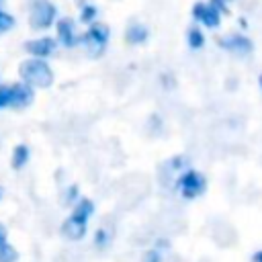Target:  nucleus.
I'll return each mask as SVG.
<instances>
[{
  "label": "nucleus",
  "instance_id": "f257e3e1",
  "mask_svg": "<svg viewBox=\"0 0 262 262\" xmlns=\"http://www.w3.org/2000/svg\"><path fill=\"white\" fill-rule=\"evenodd\" d=\"M18 74H20L23 82H27L33 88H49L53 84V72L41 57L25 59L18 66Z\"/></svg>",
  "mask_w": 262,
  "mask_h": 262
},
{
  "label": "nucleus",
  "instance_id": "f03ea898",
  "mask_svg": "<svg viewBox=\"0 0 262 262\" xmlns=\"http://www.w3.org/2000/svg\"><path fill=\"white\" fill-rule=\"evenodd\" d=\"M227 12L225 0H209V2H196L192 6V18L203 23L209 29H217L221 23V14Z\"/></svg>",
  "mask_w": 262,
  "mask_h": 262
},
{
  "label": "nucleus",
  "instance_id": "7ed1b4c3",
  "mask_svg": "<svg viewBox=\"0 0 262 262\" xmlns=\"http://www.w3.org/2000/svg\"><path fill=\"white\" fill-rule=\"evenodd\" d=\"M108 35H111V31H108L106 25L94 23V25H90L88 31H84V33L80 35V43H82V47L86 49V53H88L90 57H98V55H102V51L106 49Z\"/></svg>",
  "mask_w": 262,
  "mask_h": 262
},
{
  "label": "nucleus",
  "instance_id": "20e7f679",
  "mask_svg": "<svg viewBox=\"0 0 262 262\" xmlns=\"http://www.w3.org/2000/svg\"><path fill=\"white\" fill-rule=\"evenodd\" d=\"M176 188L180 190V194L184 196V199H196V196H201L203 192H205V188H207V180H205V176L201 174V172H196V170H184L180 176H178V180H176Z\"/></svg>",
  "mask_w": 262,
  "mask_h": 262
},
{
  "label": "nucleus",
  "instance_id": "39448f33",
  "mask_svg": "<svg viewBox=\"0 0 262 262\" xmlns=\"http://www.w3.org/2000/svg\"><path fill=\"white\" fill-rule=\"evenodd\" d=\"M55 14H57V8L53 2L49 0H35L31 4V16H29V23L33 29H47L53 20H55Z\"/></svg>",
  "mask_w": 262,
  "mask_h": 262
},
{
  "label": "nucleus",
  "instance_id": "423d86ee",
  "mask_svg": "<svg viewBox=\"0 0 262 262\" xmlns=\"http://www.w3.org/2000/svg\"><path fill=\"white\" fill-rule=\"evenodd\" d=\"M217 45L223 47L225 51L237 53V55H248V53L254 51V43H252L248 37L239 35V33H229V35H225V37H219V39H217Z\"/></svg>",
  "mask_w": 262,
  "mask_h": 262
},
{
  "label": "nucleus",
  "instance_id": "0eeeda50",
  "mask_svg": "<svg viewBox=\"0 0 262 262\" xmlns=\"http://www.w3.org/2000/svg\"><path fill=\"white\" fill-rule=\"evenodd\" d=\"M33 100H35L33 86H29L27 82L10 84V106L8 108H27Z\"/></svg>",
  "mask_w": 262,
  "mask_h": 262
},
{
  "label": "nucleus",
  "instance_id": "6e6552de",
  "mask_svg": "<svg viewBox=\"0 0 262 262\" xmlns=\"http://www.w3.org/2000/svg\"><path fill=\"white\" fill-rule=\"evenodd\" d=\"M57 37L61 41L63 47H76L80 43V35H76V25L74 18L66 16L57 20Z\"/></svg>",
  "mask_w": 262,
  "mask_h": 262
},
{
  "label": "nucleus",
  "instance_id": "1a4fd4ad",
  "mask_svg": "<svg viewBox=\"0 0 262 262\" xmlns=\"http://www.w3.org/2000/svg\"><path fill=\"white\" fill-rule=\"evenodd\" d=\"M86 225H88L86 219H80L76 215H70L61 223V235L68 237V239H72V242H78V239H82L86 235Z\"/></svg>",
  "mask_w": 262,
  "mask_h": 262
},
{
  "label": "nucleus",
  "instance_id": "9d476101",
  "mask_svg": "<svg viewBox=\"0 0 262 262\" xmlns=\"http://www.w3.org/2000/svg\"><path fill=\"white\" fill-rule=\"evenodd\" d=\"M55 47H57V43L51 37H39V39L25 43V51L31 53L33 57H47L55 51Z\"/></svg>",
  "mask_w": 262,
  "mask_h": 262
},
{
  "label": "nucleus",
  "instance_id": "9b49d317",
  "mask_svg": "<svg viewBox=\"0 0 262 262\" xmlns=\"http://www.w3.org/2000/svg\"><path fill=\"white\" fill-rule=\"evenodd\" d=\"M147 35H149V31H147L145 25L133 23V25H129L127 31H125V41L131 43V45H139V43H145V41H147Z\"/></svg>",
  "mask_w": 262,
  "mask_h": 262
},
{
  "label": "nucleus",
  "instance_id": "f8f14e48",
  "mask_svg": "<svg viewBox=\"0 0 262 262\" xmlns=\"http://www.w3.org/2000/svg\"><path fill=\"white\" fill-rule=\"evenodd\" d=\"M29 162V147L25 143H18L14 149H12V158H10V166L14 170H20L25 164Z\"/></svg>",
  "mask_w": 262,
  "mask_h": 262
},
{
  "label": "nucleus",
  "instance_id": "ddd939ff",
  "mask_svg": "<svg viewBox=\"0 0 262 262\" xmlns=\"http://www.w3.org/2000/svg\"><path fill=\"white\" fill-rule=\"evenodd\" d=\"M186 41H188V47L190 49H201L205 45V37L201 33L199 27H190L188 33H186Z\"/></svg>",
  "mask_w": 262,
  "mask_h": 262
},
{
  "label": "nucleus",
  "instance_id": "4468645a",
  "mask_svg": "<svg viewBox=\"0 0 262 262\" xmlns=\"http://www.w3.org/2000/svg\"><path fill=\"white\" fill-rule=\"evenodd\" d=\"M16 258H18L16 248H12L8 242L2 244V248H0V262H16Z\"/></svg>",
  "mask_w": 262,
  "mask_h": 262
},
{
  "label": "nucleus",
  "instance_id": "2eb2a0df",
  "mask_svg": "<svg viewBox=\"0 0 262 262\" xmlns=\"http://www.w3.org/2000/svg\"><path fill=\"white\" fill-rule=\"evenodd\" d=\"M108 242H111V233L104 227L96 229V233H94V246L96 248H104V246H108Z\"/></svg>",
  "mask_w": 262,
  "mask_h": 262
},
{
  "label": "nucleus",
  "instance_id": "dca6fc26",
  "mask_svg": "<svg viewBox=\"0 0 262 262\" xmlns=\"http://www.w3.org/2000/svg\"><path fill=\"white\" fill-rule=\"evenodd\" d=\"M94 16H96V8H94L92 4H84V6L80 8V20H82V23H92Z\"/></svg>",
  "mask_w": 262,
  "mask_h": 262
},
{
  "label": "nucleus",
  "instance_id": "f3484780",
  "mask_svg": "<svg viewBox=\"0 0 262 262\" xmlns=\"http://www.w3.org/2000/svg\"><path fill=\"white\" fill-rule=\"evenodd\" d=\"M12 27H14V18H12V14H8V12L0 10V33L10 31Z\"/></svg>",
  "mask_w": 262,
  "mask_h": 262
},
{
  "label": "nucleus",
  "instance_id": "a211bd4d",
  "mask_svg": "<svg viewBox=\"0 0 262 262\" xmlns=\"http://www.w3.org/2000/svg\"><path fill=\"white\" fill-rule=\"evenodd\" d=\"M10 106V84H0V108Z\"/></svg>",
  "mask_w": 262,
  "mask_h": 262
},
{
  "label": "nucleus",
  "instance_id": "6ab92c4d",
  "mask_svg": "<svg viewBox=\"0 0 262 262\" xmlns=\"http://www.w3.org/2000/svg\"><path fill=\"white\" fill-rule=\"evenodd\" d=\"M141 262H162V254L158 250H147L141 258Z\"/></svg>",
  "mask_w": 262,
  "mask_h": 262
},
{
  "label": "nucleus",
  "instance_id": "aec40b11",
  "mask_svg": "<svg viewBox=\"0 0 262 262\" xmlns=\"http://www.w3.org/2000/svg\"><path fill=\"white\" fill-rule=\"evenodd\" d=\"M76 196H78V186H76V184H72V186L68 188V192L63 194V203H66V205H70Z\"/></svg>",
  "mask_w": 262,
  "mask_h": 262
},
{
  "label": "nucleus",
  "instance_id": "412c9836",
  "mask_svg": "<svg viewBox=\"0 0 262 262\" xmlns=\"http://www.w3.org/2000/svg\"><path fill=\"white\" fill-rule=\"evenodd\" d=\"M2 244H6V227L0 223V248H2Z\"/></svg>",
  "mask_w": 262,
  "mask_h": 262
},
{
  "label": "nucleus",
  "instance_id": "4be33fe9",
  "mask_svg": "<svg viewBox=\"0 0 262 262\" xmlns=\"http://www.w3.org/2000/svg\"><path fill=\"white\" fill-rule=\"evenodd\" d=\"M252 262H262V250H260V252H256V254L252 256Z\"/></svg>",
  "mask_w": 262,
  "mask_h": 262
},
{
  "label": "nucleus",
  "instance_id": "5701e85b",
  "mask_svg": "<svg viewBox=\"0 0 262 262\" xmlns=\"http://www.w3.org/2000/svg\"><path fill=\"white\" fill-rule=\"evenodd\" d=\"M2 196H4V188L0 186V199H2Z\"/></svg>",
  "mask_w": 262,
  "mask_h": 262
},
{
  "label": "nucleus",
  "instance_id": "b1692460",
  "mask_svg": "<svg viewBox=\"0 0 262 262\" xmlns=\"http://www.w3.org/2000/svg\"><path fill=\"white\" fill-rule=\"evenodd\" d=\"M258 82H260V88H262V74H260V78H258Z\"/></svg>",
  "mask_w": 262,
  "mask_h": 262
},
{
  "label": "nucleus",
  "instance_id": "393cba45",
  "mask_svg": "<svg viewBox=\"0 0 262 262\" xmlns=\"http://www.w3.org/2000/svg\"><path fill=\"white\" fill-rule=\"evenodd\" d=\"M225 2H231V0H225Z\"/></svg>",
  "mask_w": 262,
  "mask_h": 262
},
{
  "label": "nucleus",
  "instance_id": "a878e982",
  "mask_svg": "<svg viewBox=\"0 0 262 262\" xmlns=\"http://www.w3.org/2000/svg\"><path fill=\"white\" fill-rule=\"evenodd\" d=\"M0 4H2V0H0Z\"/></svg>",
  "mask_w": 262,
  "mask_h": 262
}]
</instances>
